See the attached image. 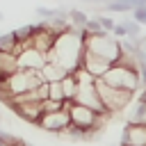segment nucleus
I'll use <instances>...</instances> for the list:
<instances>
[{
    "label": "nucleus",
    "mask_w": 146,
    "mask_h": 146,
    "mask_svg": "<svg viewBox=\"0 0 146 146\" xmlns=\"http://www.w3.org/2000/svg\"><path fill=\"white\" fill-rule=\"evenodd\" d=\"M82 57H84V39L73 30V25L71 30L57 36L52 50L48 52V62H57L66 71H75L78 66H82Z\"/></svg>",
    "instance_id": "nucleus-1"
},
{
    "label": "nucleus",
    "mask_w": 146,
    "mask_h": 146,
    "mask_svg": "<svg viewBox=\"0 0 146 146\" xmlns=\"http://www.w3.org/2000/svg\"><path fill=\"white\" fill-rule=\"evenodd\" d=\"M41 82H46L41 78V71H30V68H18L16 73H11L5 82V87L0 89V98L5 103H9L11 98L25 94V91H32L36 89Z\"/></svg>",
    "instance_id": "nucleus-2"
},
{
    "label": "nucleus",
    "mask_w": 146,
    "mask_h": 146,
    "mask_svg": "<svg viewBox=\"0 0 146 146\" xmlns=\"http://www.w3.org/2000/svg\"><path fill=\"white\" fill-rule=\"evenodd\" d=\"M103 80L112 87H119V89H130V91H139L141 89V78H139V66H132V64H125V62H116L112 64Z\"/></svg>",
    "instance_id": "nucleus-3"
},
{
    "label": "nucleus",
    "mask_w": 146,
    "mask_h": 146,
    "mask_svg": "<svg viewBox=\"0 0 146 146\" xmlns=\"http://www.w3.org/2000/svg\"><path fill=\"white\" fill-rule=\"evenodd\" d=\"M84 48L103 59H107L110 64H116L123 55V48H121V39L119 36H110V32H98V34H91L87 41H84Z\"/></svg>",
    "instance_id": "nucleus-4"
},
{
    "label": "nucleus",
    "mask_w": 146,
    "mask_h": 146,
    "mask_svg": "<svg viewBox=\"0 0 146 146\" xmlns=\"http://www.w3.org/2000/svg\"><path fill=\"white\" fill-rule=\"evenodd\" d=\"M96 89H98V94H100V98H103V103L110 112H123L135 100V94H137V91H130V89L112 87L103 78H96Z\"/></svg>",
    "instance_id": "nucleus-5"
},
{
    "label": "nucleus",
    "mask_w": 146,
    "mask_h": 146,
    "mask_svg": "<svg viewBox=\"0 0 146 146\" xmlns=\"http://www.w3.org/2000/svg\"><path fill=\"white\" fill-rule=\"evenodd\" d=\"M9 107L16 116H21L23 121H27L32 125H39V121L43 116V100H11Z\"/></svg>",
    "instance_id": "nucleus-6"
},
{
    "label": "nucleus",
    "mask_w": 146,
    "mask_h": 146,
    "mask_svg": "<svg viewBox=\"0 0 146 146\" xmlns=\"http://www.w3.org/2000/svg\"><path fill=\"white\" fill-rule=\"evenodd\" d=\"M68 125H71V114H68V110L43 112V116H41V121H39V128H41L43 132H50V135H64Z\"/></svg>",
    "instance_id": "nucleus-7"
},
{
    "label": "nucleus",
    "mask_w": 146,
    "mask_h": 146,
    "mask_svg": "<svg viewBox=\"0 0 146 146\" xmlns=\"http://www.w3.org/2000/svg\"><path fill=\"white\" fill-rule=\"evenodd\" d=\"M48 62V55L41 52L34 46H23V50L18 52V66L21 68H30V71H41Z\"/></svg>",
    "instance_id": "nucleus-8"
},
{
    "label": "nucleus",
    "mask_w": 146,
    "mask_h": 146,
    "mask_svg": "<svg viewBox=\"0 0 146 146\" xmlns=\"http://www.w3.org/2000/svg\"><path fill=\"white\" fill-rule=\"evenodd\" d=\"M119 146H146V125L144 123H125Z\"/></svg>",
    "instance_id": "nucleus-9"
},
{
    "label": "nucleus",
    "mask_w": 146,
    "mask_h": 146,
    "mask_svg": "<svg viewBox=\"0 0 146 146\" xmlns=\"http://www.w3.org/2000/svg\"><path fill=\"white\" fill-rule=\"evenodd\" d=\"M112 64L107 62V59H103V57H98V55H94V52H89L87 48H84V57H82V68H87L94 78H103L105 75V71L110 68Z\"/></svg>",
    "instance_id": "nucleus-10"
},
{
    "label": "nucleus",
    "mask_w": 146,
    "mask_h": 146,
    "mask_svg": "<svg viewBox=\"0 0 146 146\" xmlns=\"http://www.w3.org/2000/svg\"><path fill=\"white\" fill-rule=\"evenodd\" d=\"M123 112H125L128 123H144V125H146V100H139V98L135 96V100H132Z\"/></svg>",
    "instance_id": "nucleus-11"
},
{
    "label": "nucleus",
    "mask_w": 146,
    "mask_h": 146,
    "mask_svg": "<svg viewBox=\"0 0 146 146\" xmlns=\"http://www.w3.org/2000/svg\"><path fill=\"white\" fill-rule=\"evenodd\" d=\"M66 73H71V71H66L62 64H57V62H46V66L41 68V78L46 80V82H55V80H64V75Z\"/></svg>",
    "instance_id": "nucleus-12"
},
{
    "label": "nucleus",
    "mask_w": 146,
    "mask_h": 146,
    "mask_svg": "<svg viewBox=\"0 0 146 146\" xmlns=\"http://www.w3.org/2000/svg\"><path fill=\"white\" fill-rule=\"evenodd\" d=\"M21 50H23V43L18 41L16 32L0 34V52H14V55H18Z\"/></svg>",
    "instance_id": "nucleus-13"
},
{
    "label": "nucleus",
    "mask_w": 146,
    "mask_h": 146,
    "mask_svg": "<svg viewBox=\"0 0 146 146\" xmlns=\"http://www.w3.org/2000/svg\"><path fill=\"white\" fill-rule=\"evenodd\" d=\"M18 68H21L18 66V55H14V52H0V73L11 75Z\"/></svg>",
    "instance_id": "nucleus-14"
},
{
    "label": "nucleus",
    "mask_w": 146,
    "mask_h": 146,
    "mask_svg": "<svg viewBox=\"0 0 146 146\" xmlns=\"http://www.w3.org/2000/svg\"><path fill=\"white\" fill-rule=\"evenodd\" d=\"M135 2L130 0H107V5H103L105 11H112V14H128V11H135Z\"/></svg>",
    "instance_id": "nucleus-15"
},
{
    "label": "nucleus",
    "mask_w": 146,
    "mask_h": 146,
    "mask_svg": "<svg viewBox=\"0 0 146 146\" xmlns=\"http://www.w3.org/2000/svg\"><path fill=\"white\" fill-rule=\"evenodd\" d=\"M36 30H39V25H21V27H16L14 32H16V36H18V41L23 43V46H30V41H32V36L36 34Z\"/></svg>",
    "instance_id": "nucleus-16"
},
{
    "label": "nucleus",
    "mask_w": 146,
    "mask_h": 146,
    "mask_svg": "<svg viewBox=\"0 0 146 146\" xmlns=\"http://www.w3.org/2000/svg\"><path fill=\"white\" fill-rule=\"evenodd\" d=\"M123 25H125V30H128V36H130V39H135V41L144 43V39H141V23H139V21H135V18H125V21H123Z\"/></svg>",
    "instance_id": "nucleus-17"
},
{
    "label": "nucleus",
    "mask_w": 146,
    "mask_h": 146,
    "mask_svg": "<svg viewBox=\"0 0 146 146\" xmlns=\"http://www.w3.org/2000/svg\"><path fill=\"white\" fill-rule=\"evenodd\" d=\"M48 98H55V100H66V96H64V84H62V80L48 82Z\"/></svg>",
    "instance_id": "nucleus-18"
},
{
    "label": "nucleus",
    "mask_w": 146,
    "mask_h": 146,
    "mask_svg": "<svg viewBox=\"0 0 146 146\" xmlns=\"http://www.w3.org/2000/svg\"><path fill=\"white\" fill-rule=\"evenodd\" d=\"M71 11V25H75V27H84V23L89 21V16L82 11V9H68Z\"/></svg>",
    "instance_id": "nucleus-19"
},
{
    "label": "nucleus",
    "mask_w": 146,
    "mask_h": 146,
    "mask_svg": "<svg viewBox=\"0 0 146 146\" xmlns=\"http://www.w3.org/2000/svg\"><path fill=\"white\" fill-rule=\"evenodd\" d=\"M84 27L91 32V34H98V32H107V30H103V25H100V21H98V16H89V21L84 23Z\"/></svg>",
    "instance_id": "nucleus-20"
},
{
    "label": "nucleus",
    "mask_w": 146,
    "mask_h": 146,
    "mask_svg": "<svg viewBox=\"0 0 146 146\" xmlns=\"http://www.w3.org/2000/svg\"><path fill=\"white\" fill-rule=\"evenodd\" d=\"M132 18H135V21H139L141 25H146V5H144V7H135Z\"/></svg>",
    "instance_id": "nucleus-21"
},
{
    "label": "nucleus",
    "mask_w": 146,
    "mask_h": 146,
    "mask_svg": "<svg viewBox=\"0 0 146 146\" xmlns=\"http://www.w3.org/2000/svg\"><path fill=\"white\" fill-rule=\"evenodd\" d=\"M34 11H36L39 18H46V21H50V18L55 16V9H48V7H36Z\"/></svg>",
    "instance_id": "nucleus-22"
},
{
    "label": "nucleus",
    "mask_w": 146,
    "mask_h": 146,
    "mask_svg": "<svg viewBox=\"0 0 146 146\" xmlns=\"http://www.w3.org/2000/svg\"><path fill=\"white\" fill-rule=\"evenodd\" d=\"M98 21H100V25H103V30H107V32H112V30L116 27V23H114V18H110V16H98Z\"/></svg>",
    "instance_id": "nucleus-23"
},
{
    "label": "nucleus",
    "mask_w": 146,
    "mask_h": 146,
    "mask_svg": "<svg viewBox=\"0 0 146 146\" xmlns=\"http://www.w3.org/2000/svg\"><path fill=\"white\" fill-rule=\"evenodd\" d=\"M112 34H114V36H119V39H125V36H128V30H125V25H123V23H116V27L112 30Z\"/></svg>",
    "instance_id": "nucleus-24"
},
{
    "label": "nucleus",
    "mask_w": 146,
    "mask_h": 146,
    "mask_svg": "<svg viewBox=\"0 0 146 146\" xmlns=\"http://www.w3.org/2000/svg\"><path fill=\"white\" fill-rule=\"evenodd\" d=\"M0 146H11V144H9V141H5V139L0 137Z\"/></svg>",
    "instance_id": "nucleus-25"
},
{
    "label": "nucleus",
    "mask_w": 146,
    "mask_h": 146,
    "mask_svg": "<svg viewBox=\"0 0 146 146\" xmlns=\"http://www.w3.org/2000/svg\"><path fill=\"white\" fill-rule=\"evenodd\" d=\"M84 2H91V5H96V2H103V0H84Z\"/></svg>",
    "instance_id": "nucleus-26"
},
{
    "label": "nucleus",
    "mask_w": 146,
    "mask_h": 146,
    "mask_svg": "<svg viewBox=\"0 0 146 146\" xmlns=\"http://www.w3.org/2000/svg\"><path fill=\"white\" fill-rule=\"evenodd\" d=\"M0 21H5V14H2V11H0Z\"/></svg>",
    "instance_id": "nucleus-27"
},
{
    "label": "nucleus",
    "mask_w": 146,
    "mask_h": 146,
    "mask_svg": "<svg viewBox=\"0 0 146 146\" xmlns=\"http://www.w3.org/2000/svg\"><path fill=\"white\" fill-rule=\"evenodd\" d=\"M141 46H144V50H146V39H144V43H141Z\"/></svg>",
    "instance_id": "nucleus-28"
}]
</instances>
